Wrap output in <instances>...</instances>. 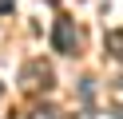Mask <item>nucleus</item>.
<instances>
[{
	"label": "nucleus",
	"instance_id": "obj_1",
	"mask_svg": "<svg viewBox=\"0 0 123 119\" xmlns=\"http://www.w3.org/2000/svg\"><path fill=\"white\" fill-rule=\"evenodd\" d=\"M52 48L64 52V56H75V48H80V32H75V24L68 16H60L56 28H52Z\"/></svg>",
	"mask_w": 123,
	"mask_h": 119
},
{
	"label": "nucleus",
	"instance_id": "obj_2",
	"mask_svg": "<svg viewBox=\"0 0 123 119\" xmlns=\"http://www.w3.org/2000/svg\"><path fill=\"white\" fill-rule=\"evenodd\" d=\"M24 87H28V91H40V87L48 91V87H52V68H44V63H28V68H24Z\"/></svg>",
	"mask_w": 123,
	"mask_h": 119
},
{
	"label": "nucleus",
	"instance_id": "obj_3",
	"mask_svg": "<svg viewBox=\"0 0 123 119\" xmlns=\"http://www.w3.org/2000/svg\"><path fill=\"white\" fill-rule=\"evenodd\" d=\"M107 52H111V56H123V28L107 32Z\"/></svg>",
	"mask_w": 123,
	"mask_h": 119
},
{
	"label": "nucleus",
	"instance_id": "obj_4",
	"mask_svg": "<svg viewBox=\"0 0 123 119\" xmlns=\"http://www.w3.org/2000/svg\"><path fill=\"white\" fill-rule=\"evenodd\" d=\"M28 119H60V111H56V107H32Z\"/></svg>",
	"mask_w": 123,
	"mask_h": 119
},
{
	"label": "nucleus",
	"instance_id": "obj_5",
	"mask_svg": "<svg viewBox=\"0 0 123 119\" xmlns=\"http://www.w3.org/2000/svg\"><path fill=\"white\" fill-rule=\"evenodd\" d=\"M12 8H16V0H0V16H4V12H12Z\"/></svg>",
	"mask_w": 123,
	"mask_h": 119
},
{
	"label": "nucleus",
	"instance_id": "obj_6",
	"mask_svg": "<svg viewBox=\"0 0 123 119\" xmlns=\"http://www.w3.org/2000/svg\"><path fill=\"white\" fill-rule=\"evenodd\" d=\"M119 83H123V79H119Z\"/></svg>",
	"mask_w": 123,
	"mask_h": 119
}]
</instances>
